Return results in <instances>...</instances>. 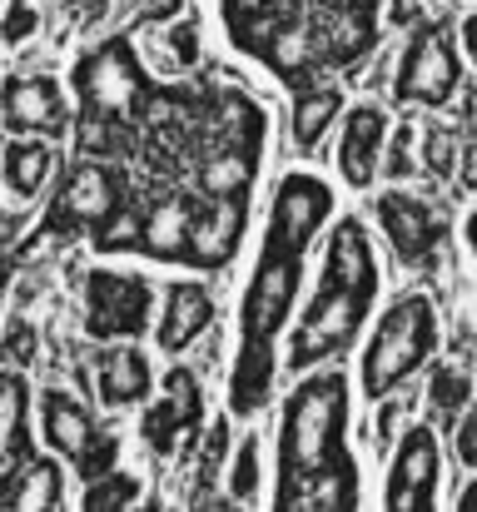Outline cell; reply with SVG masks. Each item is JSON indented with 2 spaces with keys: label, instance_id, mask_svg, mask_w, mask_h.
I'll list each match as a JSON object with an SVG mask.
<instances>
[{
  "label": "cell",
  "instance_id": "obj_26",
  "mask_svg": "<svg viewBox=\"0 0 477 512\" xmlns=\"http://www.w3.org/2000/svg\"><path fill=\"white\" fill-rule=\"evenodd\" d=\"M393 483H408V488H438V438L428 423H413L408 438L398 443V468H393Z\"/></svg>",
  "mask_w": 477,
  "mask_h": 512
},
{
  "label": "cell",
  "instance_id": "obj_6",
  "mask_svg": "<svg viewBox=\"0 0 477 512\" xmlns=\"http://www.w3.org/2000/svg\"><path fill=\"white\" fill-rule=\"evenodd\" d=\"M150 324V284L135 274H85V329L90 339H135Z\"/></svg>",
  "mask_w": 477,
  "mask_h": 512
},
{
  "label": "cell",
  "instance_id": "obj_33",
  "mask_svg": "<svg viewBox=\"0 0 477 512\" xmlns=\"http://www.w3.org/2000/svg\"><path fill=\"white\" fill-rule=\"evenodd\" d=\"M254 493H259V443L244 438V448H239V458H234V468H229V498L254 503Z\"/></svg>",
  "mask_w": 477,
  "mask_h": 512
},
{
  "label": "cell",
  "instance_id": "obj_22",
  "mask_svg": "<svg viewBox=\"0 0 477 512\" xmlns=\"http://www.w3.org/2000/svg\"><path fill=\"white\" fill-rule=\"evenodd\" d=\"M294 508H318V512L358 508V468L348 463L343 448L318 468L314 478H304V488L294 493Z\"/></svg>",
  "mask_w": 477,
  "mask_h": 512
},
{
  "label": "cell",
  "instance_id": "obj_4",
  "mask_svg": "<svg viewBox=\"0 0 477 512\" xmlns=\"http://www.w3.org/2000/svg\"><path fill=\"white\" fill-rule=\"evenodd\" d=\"M75 90H80V100H85L90 115H110V120H125L150 95L145 70H140L130 40H105L100 50H90L75 65Z\"/></svg>",
  "mask_w": 477,
  "mask_h": 512
},
{
  "label": "cell",
  "instance_id": "obj_16",
  "mask_svg": "<svg viewBox=\"0 0 477 512\" xmlns=\"http://www.w3.org/2000/svg\"><path fill=\"white\" fill-rule=\"evenodd\" d=\"M323 284H338V289H353L363 299L378 294V269H373V249H368V234L358 229V219H343L328 239V269H323Z\"/></svg>",
  "mask_w": 477,
  "mask_h": 512
},
{
  "label": "cell",
  "instance_id": "obj_13",
  "mask_svg": "<svg viewBox=\"0 0 477 512\" xmlns=\"http://www.w3.org/2000/svg\"><path fill=\"white\" fill-rule=\"evenodd\" d=\"M378 219H383V234H388V244L398 249L403 264H428L433 249L443 244V224L413 194H383L378 199Z\"/></svg>",
  "mask_w": 477,
  "mask_h": 512
},
{
  "label": "cell",
  "instance_id": "obj_27",
  "mask_svg": "<svg viewBox=\"0 0 477 512\" xmlns=\"http://www.w3.org/2000/svg\"><path fill=\"white\" fill-rule=\"evenodd\" d=\"M318 40H323V55H333V60H358V55L373 45V20H368V10H358V5L333 10V15L318 25Z\"/></svg>",
  "mask_w": 477,
  "mask_h": 512
},
{
  "label": "cell",
  "instance_id": "obj_39",
  "mask_svg": "<svg viewBox=\"0 0 477 512\" xmlns=\"http://www.w3.org/2000/svg\"><path fill=\"white\" fill-rule=\"evenodd\" d=\"M423 155H428V170H443L453 174V165H458V140L453 135H428V145H423Z\"/></svg>",
  "mask_w": 477,
  "mask_h": 512
},
{
  "label": "cell",
  "instance_id": "obj_24",
  "mask_svg": "<svg viewBox=\"0 0 477 512\" xmlns=\"http://www.w3.org/2000/svg\"><path fill=\"white\" fill-rule=\"evenodd\" d=\"M0 170H5L10 194L35 199V194L50 184V170H55V145H45V135H40V140H10V145H5V155H0Z\"/></svg>",
  "mask_w": 477,
  "mask_h": 512
},
{
  "label": "cell",
  "instance_id": "obj_14",
  "mask_svg": "<svg viewBox=\"0 0 477 512\" xmlns=\"http://www.w3.org/2000/svg\"><path fill=\"white\" fill-rule=\"evenodd\" d=\"M239 239H244V199H209V209L194 214V224H189L184 259L194 269H224L234 259Z\"/></svg>",
  "mask_w": 477,
  "mask_h": 512
},
{
  "label": "cell",
  "instance_id": "obj_25",
  "mask_svg": "<svg viewBox=\"0 0 477 512\" xmlns=\"http://www.w3.org/2000/svg\"><path fill=\"white\" fill-rule=\"evenodd\" d=\"M0 508L15 512H50L60 508V468L50 458H30L20 468V478L10 483V493L0 498Z\"/></svg>",
  "mask_w": 477,
  "mask_h": 512
},
{
  "label": "cell",
  "instance_id": "obj_7",
  "mask_svg": "<svg viewBox=\"0 0 477 512\" xmlns=\"http://www.w3.org/2000/svg\"><path fill=\"white\" fill-rule=\"evenodd\" d=\"M368 304H373V299H363V294H353V289L323 284L318 299H314V309H309V319H304V329L294 334L289 368H314L318 358H328L333 348H343V343L358 334Z\"/></svg>",
  "mask_w": 477,
  "mask_h": 512
},
{
  "label": "cell",
  "instance_id": "obj_8",
  "mask_svg": "<svg viewBox=\"0 0 477 512\" xmlns=\"http://www.w3.org/2000/svg\"><path fill=\"white\" fill-rule=\"evenodd\" d=\"M458 90V55L453 40L438 25H418V35L403 50V70H398V100L403 105H448V95Z\"/></svg>",
  "mask_w": 477,
  "mask_h": 512
},
{
  "label": "cell",
  "instance_id": "obj_41",
  "mask_svg": "<svg viewBox=\"0 0 477 512\" xmlns=\"http://www.w3.org/2000/svg\"><path fill=\"white\" fill-rule=\"evenodd\" d=\"M169 40L179 50V65H194V25H169Z\"/></svg>",
  "mask_w": 477,
  "mask_h": 512
},
{
  "label": "cell",
  "instance_id": "obj_30",
  "mask_svg": "<svg viewBox=\"0 0 477 512\" xmlns=\"http://www.w3.org/2000/svg\"><path fill=\"white\" fill-rule=\"evenodd\" d=\"M140 234H145V214L115 209L105 224H95V249L100 254H125V249H140Z\"/></svg>",
  "mask_w": 477,
  "mask_h": 512
},
{
  "label": "cell",
  "instance_id": "obj_18",
  "mask_svg": "<svg viewBox=\"0 0 477 512\" xmlns=\"http://www.w3.org/2000/svg\"><path fill=\"white\" fill-rule=\"evenodd\" d=\"M95 393L105 408H125V403H140L150 393V363L140 348H100L95 353Z\"/></svg>",
  "mask_w": 477,
  "mask_h": 512
},
{
  "label": "cell",
  "instance_id": "obj_31",
  "mask_svg": "<svg viewBox=\"0 0 477 512\" xmlns=\"http://www.w3.org/2000/svg\"><path fill=\"white\" fill-rule=\"evenodd\" d=\"M135 498H140V483L125 478V473H100V478H90V488H85V508L90 512L130 508Z\"/></svg>",
  "mask_w": 477,
  "mask_h": 512
},
{
  "label": "cell",
  "instance_id": "obj_3",
  "mask_svg": "<svg viewBox=\"0 0 477 512\" xmlns=\"http://www.w3.org/2000/svg\"><path fill=\"white\" fill-rule=\"evenodd\" d=\"M433 348H438L433 299H428V294H403V299L383 314L378 334H373L368 353H363V393H368V398H388L398 383H408V378L423 368V358H428Z\"/></svg>",
  "mask_w": 477,
  "mask_h": 512
},
{
  "label": "cell",
  "instance_id": "obj_10",
  "mask_svg": "<svg viewBox=\"0 0 477 512\" xmlns=\"http://www.w3.org/2000/svg\"><path fill=\"white\" fill-rule=\"evenodd\" d=\"M333 209V189L318 179V174H289L274 194V209H269V234L284 239L289 249H309L318 234V224L328 219Z\"/></svg>",
  "mask_w": 477,
  "mask_h": 512
},
{
  "label": "cell",
  "instance_id": "obj_38",
  "mask_svg": "<svg viewBox=\"0 0 477 512\" xmlns=\"http://www.w3.org/2000/svg\"><path fill=\"white\" fill-rule=\"evenodd\" d=\"M388 508L393 512H423V508H433V493H428V488H408V483H393V478H388Z\"/></svg>",
  "mask_w": 477,
  "mask_h": 512
},
{
  "label": "cell",
  "instance_id": "obj_28",
  "mask_svg": "<svg viewBox=\"0 0 477 512\" xmlns=\"http://www.w3.org/2000/svg\"><path fill=\"white\" fill-rule=\"evenodd\" d=\"M338 90L333 85H323V90H304L299 95V105H294V145L299 150H318V140H323V130L338 120Z\"/></svg>",
  "mask_w": 477,
  "mask_h": 512
},
{
  "label": "cell",
  "instance_id": "obj_48",
  "mask_svg": "<svg viewBox=\"0 0 477 512\" xmlns=\"http://www.w3.org/2000/svg\"><path fill=\"white\" fill-rule=\"evenodd\" d=\"M289 5H318V0H289Z\"/></svg>",
  "mask_w": 477,
  "mask_h": 512
},
{
  "label": "cell",
  "instance_id": "obj_5",
  "mask_svg": "<svg viewBox=\"0 0 477 512\" xmlns=\"http://www.w3.org/2000/svg\"><path fill=\"white\" fill-rule=\"evenodd\" d=\"M125 204V174L100 165V160H80L70 165L50 209H45V234H75V229H95L105 224L115 209Z\"/></svg>",
  "mask_w": 477,
  "mask_h": 512
},
{
  "label": "cell",
  "instance_id": "obj_47",
  "mask_svg": "<svg viewBox=\"0 0 477 512\" xmlns=\"http://www.w3.org/2000/svg\"><path fill=\"white\" fill-rule=\"evenodd\" d=\"M468 239H473V249H477V209H473V219H468Z\"/></svg>",
  "mask_w": 477,
  "mask_h": 512
},
{
  "label": "cell",
  "instance_id": "obj_40",
  "mask_svg": "<svg viewBox=\"0 0 477 512\" xmlns=\"http://www.w3.org/2000/svg\"><path fill=\"white\" fill-rule=\"evenodd\" d=\"M458 458L477 468V403L463 413V418H458Z\"/></svg>",
  "mask_w": 477,
  "mask_h": 512
},
{
  "label": "cell",
  "instance_id": "obj_44",
  "mask_svg": "<svg viewBox=\"0 0 477 512\" xmlns=\"http://www.w3.org/2000/svg\"><path fill=\"white\" fill-rule=\"evenodd\" d=\"M463 184H473L477 189V140L463 145Z\"/></svg>",
  "mask_w": 477,
  "mask_h": 512
},
{
  "label": "cell",
  "instance_id": "obj_42",
  "mask_svg": "<svg viewBox=\"0 0 477 512\" xmlns=\"http://www.w3.org/2000/svg\"><path fill=\"white\" fill-rule=\"evenodd\" d=\"M179 10H184V0H145V15L159 20V25H164V20H174Z\"/></svg>",
  "mask_w": 477,
  "mask_h": 512
},
{
  "label": "cell",
  "instance_id": "obj_34",
  "mask_svg": "<svg viewBox=\"0 0 477 512\" xmlns=\"http://www.w3.org/2000/svg\"><path fill=\"white\" fill-rule=\"evenodd\" d=\"M413 140H418V135L403 125V130H398V140H388V145H383V150H388V174H393V179H408V174H418V160H413Z\"/></svg>",
  "mask_w": 477,
  "mask_h": 512
},
{
  "label": "cell",
  "instance_id": "obj_15",
  "mask_svg": "<svg viewBox=\"0 0 477 512\" xmlns=\"http://www.w3.org/2000/svg\"><path fill=\"white\" fill-rule=\"evenodd\" d=\"M388 145V115L378 105H358L348 120H343V145H338V170L353 189L373 184L378 174V155Z\"/></svg>",
  "mask_w": 477,
  "mask_h": 512
},
{
  "label": "cell",
  "instance_id": "obj_2",
  "mask_svg": "<svg viewBox=\"0 0 477 512\" xmlns=\"http://www.w3.org/2000/svg\"><path fill=\"white\" fill-rule=\"evenodd\" d=\"M343 413H348V378L343 373H318L299 383V393L284 403V438H279V508H294V493L304 478L338 453L343 438Z\"/></svg>",
  "mask_w": 477,
  "mask_h": 512
},
{
  "label": "cell",
  "instance_id": "obj_32",
  "mask_svg": "<svg viewBox=\"0 0 477 512\" xmlns=\"http://www.w3.org/2000/svg\"><path fill=\"white\" fill-rule=\"evenodd\" d=\"M75 135H80V145H85V150H95V155H110V150H120V145H125L120 120H110V115H90V110L80 115Z\"/></svg>",
  "mask_w": 477,
  "mask_h": 512
},
{
  "label": "cell",
  "instance_id": "obj_45",
  "mask_svg": "<svg viewBox=\"0 0 477 512\" xmlns=\"http://www.w3.org/2000/svg\"><path fill=\"white\" fill-rule=\"evenodd\" d=\"M458 508H463V512H477V483H468V488H463V498H458Z\"/></svg>",
  "mask_w": 477,
  "mask_h": 512
},
{
  "label": "cell",
  "instance_id": "obj_21",
  "mask_svg": "<svg viewBox=\"0 0 477 512\" xmlns=\"http://www.w3.org/2000/svg\"><path fill=\"white\" fill-rule=\"evenodd\" d=\"M259 55L284 75V80H294V85H304L309 80V70L318 65V55H323V40H318L314 25H299V20H284L264 45H259Z\"/></svg>",
  "mask_w": 477,
  "mask_h": 512
},
{
  "label": "cell",
  "instance_id": "obj_9",
  "mask_svg": "<svg viewBox=\"0 0 477 512\" xmlns=\"http://www.w3.org/2000/svg\"><path fill=\"white\" fill-rule=\"evenodd\" d=\"M40 418H45V443L65 458H75L90 478L110 473V458H115V438L95 428V418L65 398L60 388H45V403H40Z\"/></svg>",
  "mask_w": 477,
  "mask_h": 512
},
{
  "label": "cell",
  "instance_id": "obj_43",
  "mask_svg": "<svg viewBox=\"0 0 477 512\" xmlns=\"http://www.w3.org/2000/svg\"><path fill=\"white\" fill-rule=\"evenodd\" d=\"M70 10H75V20H100L105 0H70Z\"/></svg>",
  "mask_w": 477,
  "mask_h": 512
},
{
  "label": "cell",
  "instance_id": "obj_11",
  "mask_svg": "<svg viewBox=\"0 0 477 512\" xmlns=\"http://www.w3.org/2000/svg\"><path fill=\"white\" fill-rule=\"evenodd\" d=\"M0 120L10 130H20V135H45V140L70 125L65 95H60V85L50 75H15V80H5V90H0Z\"/></svg>",
  "mask_w": 477,
  "mask_h": 512
},
{
  "label": "cell",
  "instance_id": "obj_19",
  "mask_svg": "<svg viewBox=\"0 0 477 512\" xmlns=\"http://www.w3.org/2000/svg\"><path fill=\"white\" fill-rule=\"evenodd\" d=\"M214 319V299L199 284H169L164 289V314H159V348L179 353L199 339Z\"/></svg>",
  "mask_w": 477,
  "mask_h": 512
},
{
  "label": "cell",
  "instance_id": "obj_12",
  "mask_svg": "<svg viewBox=\"0 0 477 512\" xmlns=\"http://www.w3.org/2000/svg\"><path fill=\"white\" fill-rule=\"evenodd\" d=\"M199 418H204V393H199V378H194L189 368H174V373L164 378V398H159L155 408L145 413V438H150V448L169 453L179 438L199 433Z\"/></svg>",
  "mask_w": 477,
  "mask_h": 512
},
{
  "label": "cell",
  "instance_id": "obj_36",
  "mask_svg": "<svg viewBox=\"0 0 477 512\" xmlns=\"http://www.w3.org/2000/svg\"><path fill=\"white\" fill-rule=\"evenodd\" d=\"M35 25H40V10H35L30 0H10V15L0 20V35H5V40L15 45V40H25V35H30Z\"/></svg>",
  "mask_w": 477,
  "mask_h": 512
},
{
  "label": "cell",
  "instance_id": "obj_1",
  "mask_svg": "<svg viewBox=\"0 0 477 512\" xmlns=\"http://www.w3.org/2000/svg\"><path fill=\"white\" fill-rule=\"evenodd\" d=\"M299 249H289L284 239L269 234L264 244V259L254 269V284L244 294V353H239V373H234V408L239 413H254L264 398H269V383H274V334L284 329L289 319V304L299 294Z\"/></svg>",
  "mask_w": 477,
  "mask_h": 512
},
{
  "label": "cell",
  "instance_id": "obj_17",
  "mask_svg": "<svg viewBox=\"0 0 477 512\" xmlns=\"http://www.w3.org/2000/svg\"><path fill=\"white\" fill-rule=\"evenodd\" d=\"M25 408H30V388H25V378H20V373H0V498L10 493V483H15L20 468L30 463Z\"/></svg>",
  "mask_w": 477,
  "mask_h": 512
},
{
  "label": "cell",
  "instance_id": "obj_46",
  "mask_svg": "<svg viewBox=\"0 0 477 512\" xmlns=\"http://www.w3.org/2000/svg\"><path fill=\"white\" fill-rule=\"evenodd\" d=\"M463 40H468V50H473V60H477V15L463 20Z\"/></svg>",
  "mask_w": 477,
  "mask_h": 512
},
{
  "label": "cell",
  "instance_id": "obj_23",
  "mask_svg": "<svg viewBox=\"0 0 477 512\" xmlns=\"http://www.w3.org/2000/svg\"><path fill=\"white\" fill-rule=\"evenodd\" d=\"M189 224H194V204L184 194L164 199L145 214V234H140V249L150 259H184L189 249Z\"/></svg>",
  "mask_w": 477,
  "mask_h": 512
},
{
  "label": "cell",
  "instance_id": "obj_37",
  "mask_svg": "<svg viewBox=\"0 0 477 512\" xmlns=\"http://www.w3.org/2000/svg\"><path fill=\"white\" fill-rule=\"evenodd\" d=\"M224 448H229V423H214V428H209V443H204V463H199V488H209V478L219 473ZM199 488H194V493H199Z\"/></svg>",
  "mask_w": 477,
  "mask_h": 512
},
{
  "label": "cell",
  "instance_id": "obj_20",
  "mask_svg": "<svg viewBox=\"0 0 477 512\" xmlns=\"http://www.w3.org/2000/svg\"><path fill=\"white\" fill-rule=\"evenodd\" d=\"M254 165H259V140L219 145V150L199 165V189H204L209 199H249Z\"/></svg>",
  "mask_w": 477,
  "mask_h": 512
},
{
  "label": "cell",
  "instance_id": "obj_29",
  "mask_svg": "<svg viewBox=\"0 0 477 512\" xmlns=\"http://www.w3.org/2000/svg\"><path fill=\"white\" fill-rule=\"evenodd\" d=\"M468 398H473V383H468V373H458V368H438V373H433V383H428L433 423H438V418H443V423H458Z\"/></svg>",
  "mask_w": 477,
  "mask_h": 512
},
{
  "label": "cell",
  "instance_id": "obj_35",
  "mask_svg": "<svg viewBox=\"0 0 477 512\" xmlns=\"http://www.w3.org/2000/svg\"><path fill=\"white\" fill-rule=\"evenodd\" d=\"M0 353H5V363H30L35 358V329L25 324V319H15L10 329H5V343H0Z\"/></svg>",
  "mask_w": 477,
  "mask_h": 512
}]
</instances>
